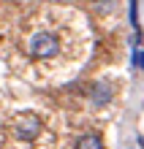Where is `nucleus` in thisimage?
Instances as JSON below:
<instances>
[{
  "mask_svg": "<svg viewBox=\"0 0 144 149\" xmlns=\"http://www.w3.org/2000/svg\"><path fill=\"white\" fill-rule=\"evenodd\" d=\"M76 149H103V141H101V136H95V133H84L76 141Z\"/></svg>",
  "mask_w": 144,
  "mask_h": 149,
  "instance_id": "nucleus-4",
  "label": "nucleus"
},
{
  "mask_svg": "<svg viewBox=\"0 0 144 149\" xmlns=\"http://www.w3.org/2000/svg\"><path fill=\"white\" fill-rule=\"evenodd\" d=\"M14 133H16L19 141H33V138L41 133V119L33 117V114H22V117H16Z\"/></svg>",
  "mask_w": 144,
  "mask_h": 149,
  "instance_id": "nucleus-2",
  "label": "nucleus"
},
{
  "mask_svg": "<svg viewBox=\"0 0 144 149\" xmlns=\"http://www.w3.org/2000/svg\"><path fill=\"white\" fill-rule=\"evenodd\" d=\"M87 95H90V100H93L95 106H109L112 98H114V87L109 81H93Z\"/></svg>",
  "mask_w": 144,
  "mask_h": 149,
  "instance_id": "nucleus-3",
  "label": "nucleus"
},
{
  "mask_svg": "<svg viewBox=\"0 0 144 149\" xmlns=\"http://www.w3.org/2000/svg\"><path fill=\"white\" fill-rule=\"evenodd\" d=\"M128 16H131L133 33H141V24H139V0H128Z\"/></svg>",
  "mask_w": 144,
  "mask_h": 149,
  "instance_id": "nucleus-5",
  "label": "nucleus"
},
{
  "mask_svg": "<svg viewBox=\"0 0 144 149\" xmlns=\"http://www.w3.org/2000/svg\"><path fill=\"white\" fill-rule=\"evenodd\" d=\"M133 65L144 71V52H141V49H133Z\"/></svg>",
  "mask_w": 144,
  "mask_h": 149,
  "instance_id": "nucleus-7",
  "label": "nucleus"
},
{
  "mask_svg": "<svg viewBox=\"0 0 144 149\" xmlns=\"http://www.w3.org/2000/svg\"><path fill=\"white\" fill-rule=\"evenodd\" d=\"M27 52L35 57V60H49L60 52V43H57V36L55 33H33L30 41H27Z\"/></svg>",
  "mask_w": 144,
  "mask_h": 149,
  "instance_id": "nucleus-1",
  "label": "nucleus"
},
{
  "mask_svg": "<svg viewBox=\"0 0 144 149\" xmlns=\"http://www.w3.org/2000/svg\"><path fill=\"white\" fill-rule=\"evenodd\" d=\"M93 6L98 8V11H103V14H109L112 8H114V0H93Z\"/></svg>",
  "mask_w": 144,
  "mask_h": 149,
  "instance_id": "nucleus-6",
  "label": "nucleus"
}]
</instances>
